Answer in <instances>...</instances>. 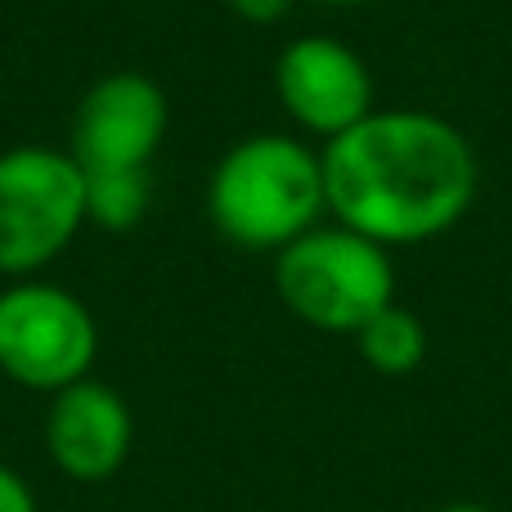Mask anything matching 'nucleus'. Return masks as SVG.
<instances>
[{"label": "nucleus", "instance_id": "nucleus-1", "mask_svg": "<svg viewBox=\"0 0 512 512\" xmlns=\"http://www.w3.org/2000/svg\"><path fill=\"white\" fill-rule=\"evenodd\" d=\"M328 216L382 248L450 234L477 203V149L423 108H373L319 149Z\"/></svg>", "mask_w": 512, "mask_h": 512}, {"label": "nucleus", "instance_id": "nucleus-2", "mask_svg": "<svg viewBox=\"0 0 512 512\" xmlns=\"http://www.w3.org/2000/svg\"><path fill=\"white\" fill-rule=\"evenodd\" d=\"M324 203V167L310 144L265 131L230 144L207 176V216L243 252H279L315 230Z\"/></svg>", "mask_w": 512, "mask_h": 512}, {"label": "nucleus", "instance_id": "nucleus-3", "mask_svg": "<svg viewBox=\"0 0 512 512\" xmlns=\"http://www.w3.org/2000/svg\"><path fill=\"white\" fill-rule=\"evenodd\" d=\"M274 292L283 310L306 328L355 337L378 310L396 301L391 248L337 221L315 225L274 252Z\"/></svg>", "mask_w": 512, "mask_h": 512}, {"label": "nucleus", "instance_id": "nucleus-4", "mask_svg": "<svg viewBox=\"0 0 512 512\" xmlns=\"http://www.w3.org/2000/svg\"><path fill=\"white\" fill-rule=\"evenodd\" d=\"M86 225L81 167L68 149L18 144L0 153V274L32 279Z\"/></svg>", "mask_w": 512, "mask_h": 512}, {"label": "nucleus", "instance_id": "nucleus-5", "mask_svg": "<svg viewBox=\"0 0 512 512\" xmlns=\"http://www.w3.org/2000/svg\"><path fill=\"white\" fill-rule=\"evenodd\" d=\"M99 328L77 292L41 279H14L0 292V373L23 391H54L90 378Z\"/></svg>", "mask_w": 512, "mask_h": 512}, {"label": "nucleus", "instance_id": "nucleus-6", "mask_svg": "<svg viewBox=\"0 0 512 512\" xmlns=\"http://www.w3.org/2000/svg\"><path fill=\"white\" fill-rule=\"evenodd\" d=\"M171 126L167 95L135 68L108 72L72 113L68 153L81 171H149Z\"/></svg>", "mask_w": 512, "mask_h": 512}, {"label": "nucleus", "instance_id": "nucleus-7", "mask_svg": "<svg viewBox=\"0 0 512 512\" xmlns=\"http://www.w3.org/2000/svg\"><path fill=\"white\" fill-rule=\"evenodd\" d=\"M274 95L306 135L337 140L373 113L369 63L333 36H297L274 59Z\"/></svg>", "mask_w": 512, "mask_h": 512}, {"label": "nucleus", "instance_id": "nucleus-8", "mask_svg": "<svg viewBox=\"0 0 512 512\" xmlns=\"http://www.w3.org/2000/svg\"><path fill=\"white\" fill-rule=\"evenodd\" d=\"M41 432L45 454L63 477L77 486H99V481H113L131 459L135 418L122 391H113L108 382L81 378L50 396Z\"/></svg>", "mask_w": 512, "mask_h": 512}, {"label": "nucleus", "instance_id": "nucleus-9", "mask_svg": "<svg viewBox=\"0 0 512 512\" xmlns=\"http://www.w3.org/2000/svg\"><path fill=\"white\" fill-rule=\"evenodd\" d=\"M427 346H432L427 324L409 306H400V301L378 310V315L355 333L360 360L369 364L373 373H382V378H409V373H418L427 360Z\"/></svg>", "mask_w": 512, "mask_h": 512}, {"label": "nucleus", "instance_id": "nucleus-10", "mask_svg": "<svg viewBox=\"0 0 512 512\" xmlns=\"http://www.w3.org/2000/svg\"><path fill=\"white\" fill-rule=\"evenodd\" d=\"M86 189V225L108 234H126L149 216L153 176L149 171H81Z\"/></svg>", "mask_w": 512, "mask_h": 512}, {"label": "nucleus", "instance_id": "nucleus-11", "mask_svg": "<svg viewBox=\"0 0 512 512\" xmlns=\"http://www.w3.org/2000/svg\"><path fill=\"white\" fill-rule=\"evenodd\" d=\"M0 512H36V495L14 468L0 463Z\"/></svg>", "mask_w": 512, "mask_h": 512}, {"label": "nucleus", "instance_id": "nucleus-12", "mask_svg": "<svg viewBox=\"0 0 512 512\" xmlns=\"http://www.w3.org/2000/svg\"><path fill=\"white\" fill-rule=\"evenodd\" d=\"M230 9L243 23H279L292 9V0H230Z\"/></svg>", "mask_w": 512, "mask_h": 512}, {"label": "nucleus", "instance_id": "nucleus-13", "mask_svg": "<svg viewBox=\"0 0 512 512\" xmlns=\"http://www.w3.org/2000/svg\"><path fill=\"white\" fill-rule=\"evenodd\" d=\"M436 512H495V508H486V504H445Z\"/></svg>", "mask_w": 512, "mask_h": 512}, {"label": "nucleus", "instance_id": "nucleus-14", "mask_svg": "<svg viewBox=\"0 0 512 512\" xmlns=\"http://www.w3.org/2000/svg\"><path fill=\"white\" fill-rule=\"evenodd\" d=\"M324 5H364V0H324Z\"/></svg>", "mask_w": 512, "mask_h": 512}]
</instances>
